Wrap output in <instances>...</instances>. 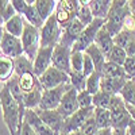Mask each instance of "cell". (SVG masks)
<instances>
[{
	"label": "cell",
	"mask_w": 135,
	"mask_h": 135,
	"mask_svg": "<svg viewBox=\"0 0 135 135\" xmlns=\"http://www.w3.org/2000/svg\"><path fill=\"white\" fill-rule=\"evenodd\" d=\"M25 120H27V123L32 127V130L37 132V135H55L54 131L38 116V114L34 109L25 111Z\"/></svg>",
	"instance_id": "15"
},
{
	"label": "cell",
	"mask_w": 135,
	"mask_h": 135,
	"mask_svg": "<svg viewBox=\"0 0 135 135\" xmlns=\"http://www.w3.org/2000/svg\"><path fill=\"white\" fill-rule=\"evenodd\" d=\"M126 51H127L128 57H135V41H132L128 46L126 47Z\"/></svg>",
	"instance_id": "46"
},
{
	"label": "cell",
	"mask_w": 135,
	"mask_h": 135,
	"mask_svg": "<svg viewBox=\"0 0 135 135\" xmlns=\"http://www.w3.org/2000/svg\"><path fill=\"white\" fill-rule=\"evenodd\" d=\"M58 4L66 9L68 12H70L72 15L77 16V11L80 8V4H78V0H60Z\"/></svg>",
	"instance_id": "40"
},
{
	"label": "cell",
	"mask_w": 135,
	"mask_h": 135,
	"mask_svg": "<svg viewBox=\"0 0 135 135\" xmlns=\"http://www.w3.org/2000/svg\"><path fill=\"white\" fill-rule=\"evenodd\" d=\"M38 78H39V83H41L43 89L57 88V86H60L62 84L69 83V74L65 73L61 69H58V68L53 66V65L42 76H39Z\"/></svg>",
	"instance_id": "7"
},
{
	"label": "cell",
	"mask_w": 135,
	"mask_h": 135,
	"mask_svg": "<svg viewBox=\"0 0 135 135\" xmlns=\"http://www.w3.org/2000/svg\"><path fill=\"white\" fill-rule=\"evenodd\" d=\"M16 14H18V12L15 11V8L12 7V4L8 3L7 7H6V9L3 11V14H2V23L4 25L8 19H11V18H12L14 15H16Z\"/></svg>",
	"instance_id": "44"
},
{
	"label": "cell",
	"mask_w": 135,
	"mask_h": 135,
	"mask_svg": "<svg viewBox=\"0 0 135 135\" xmlns=\"http://www.w3.org/2000/svg\"><path fill=\"white\" fill-rule=\"evenodd\" d=\"M128 57L127 55V51L126 49H123L120 46H115L112 47V50L109 51V54L107 55V61H111V62H115V64H119L123 66V64H124L126 58Z\"/></svg>",
	"instance_id": "33"
},
{
	"label": "cell",
	"mask_w": 135,
	"mask_h": 135,
	"mask_svg": "<svg viewBox=\"0 0 135 135\" xmlns=\"http://www.w3.org/2000/svg\"><path fill=\"white\" fill-rule=\"evenodd\" d=\"M72 135H85L84 132H81V131H76V132H73Z\"/></svg>",
	"instance_id": "54"
},
{
	"label": "cell",
	"mask_w": 135,
	"mask_h": 135,
	"mask_svg": "<svg viewBox=\"0 0 135 135\" xmlns=\"http://www.w3.org/2000/svg\"><path fill=\"white\" fill-rule=\"evenodd\" d=\"M95 120L99 128H108L112 127V122H111V111L107 108H99L95 107Z\"/></svg>",
	"instance_id": "26"
},
{
	"label": "cell",
	"mask_w": 135,
	"mask_h": 135,
	"mask_svg": "<svg viewBox=\"0 0 135 135\" xmlns=\"http://www.w3.org/2000/svg\"><path fill=\"white\" fill-rule=\"evenodd\" d=\"M20 39H22V45H23L25 54L31 61H34V58H35V55L41 47V28L26 22L25 31L22 34Z\"/></svg>",
	"instance_id": "3"
},
{
	"label": "cell",
	"mask_w": 135,
	"mask_h": 135,
	"mask_svg": "<svg viewBox=\"0 0 135 135\" xmlns=\"http://www.w3.org/2000/svg\"><path fill=\"white\" fill-rule=\"evenodd\" d=\"M127 105V104H126ZM127 109L130 112V115H131V119L135 122V105H127Z\"/></svg>",
	"instance_id": "51"
},
{
	"label": "cell",
	"mask_w": 135,
	"mask_h": 135,
	"mask_svg": "<svg viewBox=\"0 0 135 135\" xmlns=\"http://www.w3.org/2000/svg\"><path fill=\"white\" fill-rule=\"evenodd\" d=\"M4 32H6V30H4V26L0 23V41H2V38H3V35H4Z\"/></svg>",
	"instance_id": "53"
},
{
	"label": "cell",
	"mask_w": 135,
	"mask_h": 135,
	"mask_svg": "<svg viewBox=\"0 0 135 135\" xmlns=\"http://www.w3.org/2000/svg\"><path fill=\"white\" fill-rule=\"evenodd\" d=\"M23 16H25V19H26L27 23L35 26V27H38V28H41V27L43 26V23H45V20L42 19V16L39 15V12L37 11V8H35V6H34V4H28V7H27V9L25 11Z\"/></svg>",
	"instance_id": "27"
},
{
	"label": "cell",
	"mask_w": 135,
	"mask_h": 135,
	"mask_svg": "<svg viewBox=\"0 0 135 135\" xmlns=\"http://www.w3.org/2000/svg\"><path fill=\"white\" fill-rule=\"evenodd\" d=\"M9 3L12 4V7L15 8V11H16L18 14H20V15H23L25 11H26L27 7H28V4H27L26 0H9Z\"/></svg>",
	"instance_id": "43"
},
{
	"label": "cell",
	"mask_w": 135,
	"mask_h": 135,
	"mask_svg": "<svg viewBox=\"0 0 135 135\" xmlns=\"http://www.w3.org/2000/svg\"><path fill=\"white\" fill-rule=\"evenodd\" d=\"M112 2H114V0H92V3L89 7L92 9L93 16L105 19L108 12H109V9H111Z\"/></svg>",
	"instance_id": "25"
},
{
	"label": "cell",
	"mask_w": 135,
	"mask_h": 135,
	"mask_svg": "<svg viewBox=\"0 0 135 135\" xmlns=\"http://www.w3.org/2000/svg\"><path fill=\"white\" fill-rule=\"evenodd\" d=\"M57 4H58L57 0H37L34 3V6H35L37 11L39 12V15L42 16L43 20L49 19L54 14L55 8H57Z\"/></svg>",
	"instance_id": "24"
},
{
	"label": "cell",
	"mask_w": 135,
	"mask_h": 135,
	"mask_svg": "<svg viewBox=\"0 0 135 135\" xmlns=\"http://www.w3.org/2000/svg\"><path fill=\"white\" fill-rule=\"evenodd\" d=\"M57 2H60V0H57Z\"/></svg>",
	"instance_id": "58"
},
{
	"label": "cell",
	"mask_w": 135,
	"mask_h": 135,
	"mask_svg": "<svg viewBox=\"0 0 135 135\" xmlns=\"http://www.w3.org/2000/svg\"><path fill=\"white\" fill-rule=\"evenodd\" d=\"M100 83H101V73L96 70L91 76L86 77V86H85V89L91 95H96L100 91Z\"/></svg>",
	"instance_id": "34"
},
{
	"label": "cell",
	"mask_w": 135,
	"mask_h": 135,
	"mask_svg": "<svg viewBox=\"0 0 135 135\" xmlns=\"http://www.w3.org/2000/svg\"><path fill=\"white\" fill-rule=\"evenodd\" d=\"M97 130H99V127H97V124H96L95 115H91V116L86 119V122L84 123L83 127L78 130V131L84 132L85 135H95V134L97 132Z\"/></svg>",
	"instance_id": "39"
},
{
	"label": "cell",
	"mask_w": 135,
	"mask_h": 135,
	"mask_svg": "<svg viewBox=\"0 0 135 135\" xmlns=\"http://www.w3.org/2000/svg\"><path fill=\"white\" fill-rule=\"evenodd\" d=\"M93 72H96L95 64H93L92 58L89 57L88 54H85V53H84V66H83V73L88 77V76H91Z\"/></svg>",
	"instance_id": "42"
},
{
	"label": "cell",
	"mask_w": 135,
	"mask_h": 135,
	"mask_svg": "<svg viewBox=\"0 0 135 135\" xmlns=\"http://www.w3.org/2000/svg\"><path fill=\"white\" fill-rule=\"evenodd\" d=\"M128 8H130L131 15L135 18V0H128Z\"/></svg>",
	"instance_id": "50"
},
{
	"label": "cell",
	"mask_w": 135,
	"mask_h": 135,
	"mask_svg": "<svg viewBox=\"0 0 135 135\" xmlns=\"http://www.w3.org/2000/svg\"><path fill=\"white\" fill-rule=\"evenodd\" d=\"M0 105H2V114H3V120L9 131L11 135H19L22 123L25 119V105L19 104L11 95L9 88L7 84L2 85L0 89Z\"/></svg>",
	"instance_id": "1"
},
{
	"label": "cell",
	"mask_w": 135,
	"mask_h": 135,
	"mask_svg": "<svg viewBox=\"0 0 135 135\" xmlns=\"http://www.w3.org/2000/svg\"><path fill=\"white\" fill-rule=\"evenodd\" d=\"M14 66H15V74L20 76L27 72H32V61L27 57L26 54H22L20 57L14 60Z\"/></svg>",
	"instance_id": "28"
},
{
	"label": "cell",
	"mask_w": 135,
	"mask_h": 135,
	"mask_svg": "<svg viewBox=\"0 0 135 135\" xmlns=\"http://www.w3.org/2000/svg\"><path fill=\"white\" fill-rule=\"evenodd\" d=\"M95 135H112V127H108V128H99Z\"/></svg>",
	"instance_id": "47"
},
{
	"label": "cell",
	"mask_w": 135,
	"mask_h": 135,
	"mask_svg": "<svg viewBox=\"0 0 135 135\" xmlns=\"http://www.w3.org/2000/svg\"><path fill=\"white\" fill-rule=\"evenodd\" d=\"M34 111H35L38 114V116L54 131L55 135H60L62 132V127H64L65 119L62 118V115L60 114L57 109H41V108H35Z\"/></svg>",
	"instance_id": "12"
},
{
	"label": "cell",
	"mask_w": 135,
	"mask_h": 135,
	"mask_svg": "<svg viewBox=\"0 0 135 135\" xmlns=\"http://www.w3.org/2000/svg\"><path fill=\"white\" fill-rule=\"evenodd\" d=\"M115 95L104 92V91H99L96 95H93V107H99V108H111L112 104V99Z\"/></svg>",
	"instance_id": "30"
},
{
	"label": "cell",
	"mask_w": 135,
	"mask_h": 135,
	"mask_svg": "<svg viewBox=\"0 0 135 135\" xmlns=\"http://www.w3.org/2000/svg\"><path fill=\"white\" fill-rule=\"evenodd\" d=\"M15 76V66L14 60L8 58L6 55H0V83L6 84Z\"/></svg>",
	"instance_id": "19"
},
{
	"label": "cell",
	"mask_w": 135,
	"mask_h": 135,
	"mask_svg": "<svg viewBox=\"0 0 135 135\" xmlns=\"http://www.w3.org/2000/svg\"><path fill=\"white\" fill-rule=\"evenodd\" d=\"M126 78H112V77H103L101 76L100 91H104L112 95H119L122 88L126 84Z\"/></svg>",
	"instance_id": "18"
},
{
	"label": "cell",
	"mask_w": 135,
	"mask_h": 135,
	"mask_svg": "<svg viewBox=\"0 0 135 135\" xmlns=\"http://www.w3.org/2000/svg\"><path fill=\"white\" fill-rule=\"evenodd\" d=\"M54 15H55V19H57L58 25L61 26V28H64L65 26H68L76 18L70 12H68L66 9H64L60 4H57V8H55V11H54Z\"/></svg>",
	"instance_id": "35"
},
{
	"label": "cell",
	"mask_w": 135,
	"mask_h": 135,
	"mask_svg": "<svg viewBox=\"0 0 135 135\" xmlns=\"http://www.w3.org/2000/svg\"><path fill=\"white\" fill-rule=\"evenodd\" d=\"M95 112V107L91 108H78L73 115H70L69 118H66L64 122V127H62V132L65 134H73L76 131H78L83 124L86 122V119L93 115Z\"/></svg>",
	"instance_id": "8"
},
{
	"label": "cell",
	"mask_w": 135,
	"mask_h": 135,
	"mask_svg": "<svg viewBox=\"0 0 135 135\" xmlns=\"http://www.w3.org/2000/svg\"><path fill=\"white\" fill-rule=\"evenodd\" d=\"M132 41H135V34L131 32L127 28H123L119 34H116V35L114 37V43L116 45V46H120L123 49H126Z\"/></svg>",
	"instance_id": "31"
},
{
	"label": "cell",
	"mask_w": 135,
	"mask_h": 135,
	"mask_svg": "<svg viewBox=\"0 0 135 135\" xmlns=\"http://www.w3.org/2000/svg\"><path fill=\"white\" fill-rule=\"evenodd\" d=\"M127 105H135V81L127 80L119 93Z\"/></svg>",
	"instance_id": "29"
},
{
	"label": "cell",
	"mask_w": 135,
	"mask_h": 135,
	"mask_svg": "<svg viewBox=\"0 0 135 135\" xmlns=\"http://www.w3.org/2000/svg\"><path fill=\"white\" fill-rule=\"evenodd\" d=\"M70 88V84L66 83V84H62L57 88H51V89H43L42 92V97H41V103H39V107L41 109H57L61 100H62V96L64 93Z\"/></svg>",
	"instance_id": "6"
},
{
	"label": "cell",
	"mask_w": 135,
	"mask_h": 135,
	"mask_svg": "<svg viewBox=\"0 0 135 135\" xmlns=\"http://www.w3.org/2000/svg\"><path fill=\"white\" fill-rule=\"evenodd\" d=\"M127 134L128 135H135V122L134 120H131V123L127 127Z\"/></svg>",
	"instance_id": "49"
},
{
	"label": "cell",
	"mask_w": 135,
	"mask_h": 135,
	"mask_svg": "<svg viewBox=\"0 0 135 135\" xmlns=\"http://www.w3.org/2000/svg\"><path fill=\"white\" fill-rule=\"evenodd\" d=\"M77 18L84 26H88L95 19V16L92 14V9L89 6H80V8L77 11Z\"/></svg>",
	"instance_id": "38"
},
{
	"label": "cell",
	"mask_w": 135,
	"mask_h": 135,
	"mask_svg": "<svg viewBox=\"0 0 135 135\" xmlns=\"http://www.w3.org/2000/svg\"><path fill=\"white\" fill-rule=\"evenodd\" d=\"M70 55H72V47L65 46V45L57 43L53 49L51 55V65L64 70L65 73L70 74L72 68H70Z\"/></svg>",
	"instance_id": "10"
},
{
	"label": "cell",
	"mask_w": 135,
	"mask_h": 135,
	"mask_svg": "<svg viewBox=\"0 0 135 135\" xmlns=\"http://www.w3.org/2000/svg\"><path fill=\"white\" fill-rule=\"evenodd\" d=\"M85 26L81 23L78 18L76 16L68 26H65L62 28V34H61V39L60 43L65 45V46L73 47V45L76 43V41L78 39V37L81 35V32L84 31Z\"/></svg>",
	"instance_id": "11"
},
{
	"label": "cell",
	"mask_w": 135,
	"mask_h": 135,
	"mask_svg": "<svg viewBox=\"0 0 135 135\" xmlns=\"http://www.w3.org/2000/svg\"><path fill=\"white\" fill-rule=\"evenodd\" d=\"M84 66V51L78 50H72L70 55V68L74 72H83Z\"/></svg>",
	"instance_id": "36"
},
{
	"label": "cell",
	"mask_w": 135,
	"mask_h": 135,
	"mask_svg": "<svg viewBox=\"0 0 135 135\" xmlns=\"http://www.w3.org/2000/svg\"><path fill=\"white\" fill-rule=\"evenodd\" d=\"M78 109V103H77V91L70 85V88L64 93L62 100L57 108V111L62 115L64 119L69 118Z\"/></svg>",
	"instance_id": "14"
},
{
	"label": "cell",
	"mask_w": 135,
	"mask_h": 135,
	"mask_svg": "<svg viewBox=\"0 0 135 135\" xmlns=\"http://www.w3.org/2000/svg\"><path fill=\"white\" fill-rule=\"evenodd\" d=\"M92 0H78V4L80 6H91Z\"/></svg>",
	"instance_id": "52"
},
{
	"label": "cell",
	"mask_w": 135,
	"mask_h": 135,
	"mask_svg": "<svg viewBox=\"0 0 135 135\" xmlns=\"http://www.w3.org/2000/svg\"><path fill=\"white\" fill-rule=\"evenodd\" d=\"M53 49L51 46L47 47H39L35 58L32 61V72L37 77L42 76L49 68L51 66V55H53Z\"/></svg>",
	"instance_id": "13"
},
{
	"label": "cell",
	"mask_w": 135,
	"mask_h": 135,
	"mask_svg": "<svg viewBox=\"0 0 135 135\" xmlns=\"http://www.w3.org/2000/svg\"><path fill=\"white\" fill-rule=\"evenodd\" d=\"M132 80H134V81H135V77H134V78H132Z\"/></svg>",
	"instance_id": "56"
},
{
	"label": "cell",
	"mask_w": 135,
	"mask_h": 135,
	"mask_svg": "<svg viewBox=\"0 0 135 135\" xmlns=\"http://www.w3.org/2000/svg\"><path fill=\"white\" fill-rule=\"evenodd\" d=\"M77 103L78 108H91L93 107V95H91L86 89L77 92Z\"/></svg>",
	"instance_id": "37"
},
{
	"label": "cell",
	"mask_w": 135,
	"mask_h": 135,
	"mask_svg": "<svg viewBox=\"0 0 135 135\" xmlns=\"http://www.w3.org/2000/svg\"><path fill=\"white\" fill-rule=\"evenodd\" d=\"M95 43L97 45V47L103 51L105 55L109 54V51L112 50V47L115 46V43H114V37L109 34V31L107 30L105 25L101 27L97 34H96V38H95Z\"/></svg>",
	"instance_id": "16"
},
{
	"label": "cell",
	"mask_w": 135,
	"mask_h": 135,
	"mask_svg": "<svg viewBox=\"0 0 135 135\" xmlns=\"http://www.w3.org/2000/svg\"><path fill=\"white\" fill-rule=\"evenodd\" d=\"M111 122H112V128H126L131 123V115L127 109V105L124 100L122 99L120 95H115L112 99L111 104Z\"/></svg>",
	"instance_id": "2"
},
{
	"label": "cell",
	"mask_w": 135,
	"mask_h": 135,
	"mask_svg": "<svg viewBox=\"0 0 135 135\" xmlns=\"http://www.w3.org/2000/svg\"><path fill=\"white\" fill-rule=\"evenodd\" d=\"M0 53L8 58H18L22 54H25L22 39L18 37H14L8 32H4V35L0 41Z\"/></svg>",
	"instance_id": "9"
},
{
	"label": "cell",
	"mask_w": 135,
	"mask_h": 135,
	"mask_svg": "<svg viewBox=\"0 0 135 135\" xmlns=\"http://www.w3.org/2000/svg\"><path fill=\"white\" fill-rule=\"evenodd\" d=\"M101 76L103 77H112V78H126L128 80L127 76H126V72L123 69V66L119 65V64H115V62H111V61H107L101 69Z\"/></svg>",
	"instance_id": "21"
},
{
	"label": "cell",
	"mask_w": 135,
	"mask_h": 135,
	"mask_svg": "<svg viewBox=\"0 0 135 135\" xmlns=\"http://www.w3.org/2000/svg\"><path fill=\"white\" fill-rule=\"evenodd\" d=\"M19 77V86L22 89V92L26 93V92H30L32 91L34 88H37L41 85L39 83V78L34 74V72H27V73H23L18 76Z\"/></svg>",
	"instance_id": "23"
},
{
	"label": "cell",
	"mask_w": 135,
	"mask_h": 135,
	"mask_svg": "<svg viewBox=\"0 0 135 135\" xmlns=\"http://www.w3.org/2000/svg\"><path fill=\"white\" fill-rule=\"evenodd\" d=\"M3 26H4L6 32L11 34V35H14V37L20 38V37H22V34H23V31H25L26 19H25L23 15L16 14V15H14L11 19H8Z\"/></svg>",
	"instance_id": "17"
},
{
	"label": "cell",
	"mask_w": 135,
	"mask_h": 135,
	"mask_svg": "<svg viewBox=\"0 0 135 135\" xmlns=\"http://www.w3.org/2000/svg\"><path fill=\"white\" fill-rule=\"evenodd\" d=\"M61 34H62V28L58 25L57 19H55V15L53 14L49 19L45 20L43 26L41 27V46L54 47L57 43H60Z\"/></svg>",
	"instance_id": "4"
},
{
	"label": "cell",
	"mask_w": 135,
	"mask_h": 135,
	"mask_svg": "<svg viewBox=\"0 0 135 135\" xmlns=\"http://www.w3.org/2000/svg\"><path fill=\"white\" fill-rule=\"evenodd\" d=\"M69 84L76 89L77 92L84 91L86 86V76L83 72H74L72 70L69 74Z\"/></svg>",
	"instance_id": "32"
},
{
	"label": "cell",
	"mask_w": 135,
	"mask_h": 135,
	"mask_svg": "<svg viewBox=\"0 0 135 135\" xmlns=\"http://www.w3.org/2000/svg\"><path fill=\"white\" fill-rule=\"evenodd\" d=\"M112 135H127L126 128H112Z\"/></svg>",
	"instance_id": "48"
},
{
	"label": "cell",
	"mask_w": 135,
	"mask_h": 135,
	"mask_svg": "<svg viewBox=\"0 0 135 135\" xmlns=\"http://www.w3.org/2000/svg\"><path fill=\"white\" fill-rule=\"evenodd\" d=\"M0 55H2V53H0Z\"/></svg>",
	"instance_id": "59"
},
{
	"label": "cell",
	"mask_w": 135,
	"mask_h": 135,
	"mask_svg": "<svg viewBox=\"0 0 135 135\" xmlns=\"http://www.w3.org/2000/svg\"><path fill=\"white\" fill-rule=\"evenodd\" d=\"M105 25V19L101 18H95L88 26H85L84 31L81 32V35L78 37L76 43L73 45L72 50H78V51H85L92 43H95V38L97 31Z\"/></svg>",
	"instance_id": "5"
},
{
	"label": "cell",
	"mask_w": 135,
	"mask_h": 135,
	"mask_svg": "<svg viewBox=\"0 0 135 135\" xmlns=\"http://www.w3.org/2000/svg\"><path fill=\"white\" fill-rule=\"evenodd\" d=\"M26 2H27V4H34L37 0H26Z\"/></svg>",
	"instance_id": "55"
},
{
	"label": "cell",
	"mask_w": 135,
	"mask_h": 135,
	"mask_svg": "<svg viewBox=\"0 0 135 135\" xmlns=\"http://www.w3.org/2000/svg\"><path fill=\"white\" fill-rule=\"evenodd\" d=\"M84 53L88 54L89 57L92 58V61H93V64H95V68H96V70H97V72H101L104 64L107 62V55L97 47V45H96V43H92L91 46H89Z\"/></svg>",
	"instance_id": "22"
},
{
	"label": "cell",
	"mask_w": 135,
	"mask_h": 135,
	"mask_svg": "<svg viewBox=\"0 0 135 135\" xmlns=\"http://www.w3.org/2000/svg\"><path fill=\"white\" fill-rule=\"evenodd\" d=\"M19 135H37V132L32 130V127L27 123V120L23 119V123H22V127H20Z\"/></svg>",
	"instance_id": "45"
},
{
	"label": "cell",
	"mask_w": 135,
	"mask_h": 135,
	"mask_svg": "<svg viewBox=\"0 0 135 135\" xmlns=\"http://www.w3.org/2000/svg\"><path fill=\"white\" fill-rule=\"evenodd\" d=\"M123 69H124L128 80H132L135 77V57H127L123 64Z\"/></svg>",
	"instance_id": "41"
},
{
	"label": "cell",
	"mask_w": 135,
	"mask_h": 135,
	"mask_svg": "<svg viewBox=\"0 0 135 135\" xmlns=\"http://www.w3.org/2000/svg\"><path fill=\"white\" fill-rule=\"evenodd\" d=\"M42 92H43V88L42 85L34 88L32 91L23 93V104L26 109H35L39 107L41 103V97H42Z\"/></svg>",
	"instance_id": "20"
},
{
	"label": "cell",
	"mask_w": 135,
	"mask_h": 135,
	"mask_svg": "<svg viewBox=\"0 0 135 135\" xmlns=\"http://www.w3.org/2000/svg\"><path fill=\"white\" fill-rule=\"evenodd\" d=\"M0 85H3V84H2V83H0Z\"/></svg>",
	"instance_id": "57"
}]
</instances>
